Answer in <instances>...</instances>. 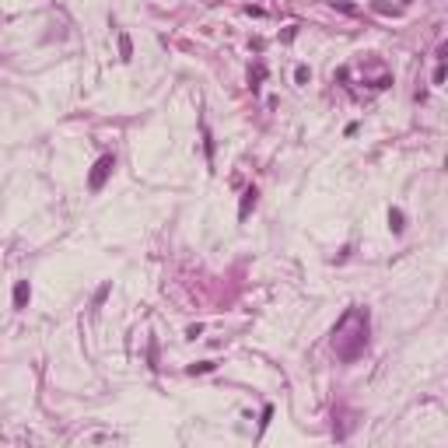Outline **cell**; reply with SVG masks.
Segmentation results:
<instances>
[{"label":"cell","instance_id":"obj_3","mask_svg":"<svg viewBox=\"0 0 448 448\" xmlns=\"http://www.w3.org/2000/svg\"><path fill=\"white\" fill-rule=\"evenodd\" d=\"M389 221H392V231H399V228H403V214H399V210H392Z\"/></svg>","mask_w":448,"mask_h":448},{"label":"cell","instance_id":"obj_2","mask_svg":"<svg viewBox=\"0 0 448 448\" xmlns=\"http://www.w3.org/2000/svg\"><path fill=\"white\" fill-rule=\"evenodd\" d=\"M28 280H21L18 287H14V308H25V305H28Z\"/></svg>","mask_w":448,"mask_h":448},{"label":"cell","instance_id":"obj_4","mask_svg":"<svg viewBox=\"0 0 448 448\" xmlns=\"http://www.w3.org/2000/svg\"><path fill=\"white\" fill-rule=\"evenodd\" d=\"M119 53H123V56H130V39H126V35H119Z\"/></svg>","mask_w":448,"mask_h":448},{"label":"cell","instance_id":"obj_1","mask_svg":"<svg viewBox=\"0 0 448 448\" xmlns=\"http://www.w3.org/2000/svg\"><path fill=\"white\" fill-rule=\"evenodd\" d=\"M116 168V158L112 154H105V158H98V165H95V172H91V189H102V182L109 179V172Z\"/></svg>","mask_w":448,"mask_h":448}]
</instances>
